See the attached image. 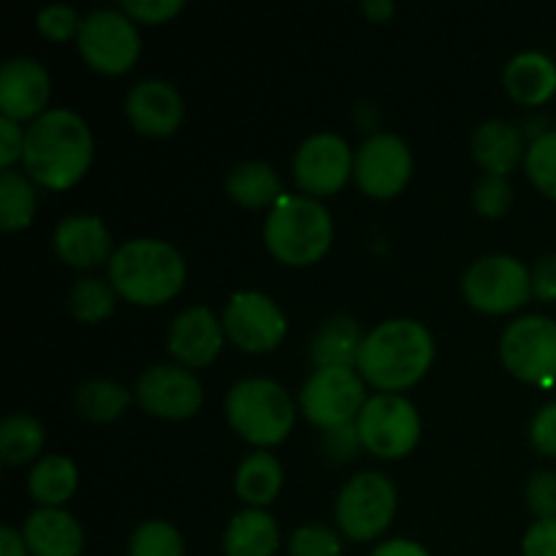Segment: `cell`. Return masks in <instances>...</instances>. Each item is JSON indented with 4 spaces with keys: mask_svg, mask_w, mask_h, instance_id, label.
<instances>
[{
    "mask_svg": "<svg viewBox=\"0 0 556 556\" xmlns=\"http://www.w3.org/2000/svg\"><path fill=\"white\" fill-rule=\"evenodd\" d=\"M92 130L74 109H47L25 128L22 166L49 190L79 182L92 163Z\"/></svg>",
    "mask_w": 556,
    "mask_h": 556,
    "instance_id": "6da1fadb",
    "label": "cell"
},
{
    "mask_svg": "<svg viewBox=\"0 0 556 556\" xmlns=\"http://www.w3.org/2000/svg\"><path fill=\"white\" fill-rule=\"evenodd\" d=\"M434 362V337L421 320L391 318L367 331L356 369L375 389L394 394L410 389Z\"/></svg>",
    "mask_w": 556,
    "mask_h": 556,
    "instance_id": "7a4b0ae2",
    "label": "cell"
},
{
    "mask_svg": "<svg viewBox=\"0 0 556 556\" xmlns=\"http://www.w3.org/2000/svg\"><path fill=\"white\" fill-rule=\"evenodd\" d=\"M188 277L182 253L166 239L136 237L114 248L109 258V282L114 291L139 307H157L177 296Z\"/></svg>",
    "mask_w": 556,
    "mask_h": 556,
    "instance_id": "3957f363",
    "label": "cell"
},
{
    "mask_svg": "<svg viewBox=\"0 0 556 556\" xmlns=\"http://www.w3.org/2000/svg\"><path fill=\"white\" fill-rule=\"evenodd\" d=\"M334 220L315 195H282L264 220V242L288 266H309L326 255Z\"/></svg>",
    "mask_w": 556,
    "mask_h": 556,
    "instance_id": "277c9868",
    "label": "cell"
},
{
    "mask_svg": "<svg viewBox=\"0 0 556 556\" xmlns=\"http://www.w3.org/2000/svg\"><path fill=\"white\" fill-rule=\"evenodd\" d=\"M226 416L233 432L258 448L282 443L296 421L286 386L271 378H244L226 394Z\"/></svg>",
    "mask_w": 556,
    "mask_h": 556,
    "instance_id": "5b68a950",
    "label": "cell"
},
{
    "mask_svg": "<svg viewBox=\"0 0 556 556\" xmlns=\"http://www.w3.org/2000/svg\"><path fill=\"white\" fill-rule=\"evenodd\" d=\"M396 516V486L378 470H364L348 478L334 503L337 527L356 543L375 541Z\"/></svg>",
    "mask_w": 556,
    "mask_h": 556,
    "instance_id": "8992f818",
    "label": "cell"
},
{
    "mask_svg": "<svg viewBox=\"0 0 556 556\" xmlns=\"http://www.w3.org/2000/svg\"><path fill=\"white\" fill-rule=\"evenodd\" d=\"M467 304L481 313H514L532 296V271L525 261L508 253H492L472 261L462 275Z\"/></svg>",
    "mask_w": 556,
    "mask_h": 556,
    "instance_id": "52a82bcc",
    "label": "cell"
},
{
    "mask_svg": "<svg viewBox=\"0 0 556 556\" xmlns=\"http://www.w3.org/2000/svg\"><path fill=\"white\" fill-rule=\"evenodd\" d=\"M76 47L90 68L112 76L125 74L141 54L139 25L123 9H96L81 16Z\"/></svg>",
    "mask_w": 556,
    "mask_h": 556,
    "instance_id": "ba28073f",
    "label": "cell"
},
{
    "mask_svg": "<svg viewBox=\"0 0 556 556\" xmlns=\"http://www.w3.org/2000/svg\"><path fill=\"white\" fill-rule=\"evenodd\" d=\"M356 427L364 451L380 459H402L421 440V416L416 405L402 394L380 391L369 396L364 410L358 413Z\"/></svg>",
    "mask_w": 556,
    "mask_h": 556,
    "instance_id": "9c48e42d",
    "label": "cell"
},
{
    "mask_svg": "<svg viewBox=\"0 0 556 556\" xmlns=\"http://www.w3.org/2000/svg\"><path fill=\"white\" fill-rule=\"evenodd\" d=\"M367 400L364 378L356 367H318L299 391L304 416L326 432L356 424Z\"/></svg>",
    "mask_w": 556,
    "mask_h": 556,
    "instance_id": "30bf717a",
    "label": "cell"
},
{
    "mask_svg": "<svg viewBox=\"0 0 556 556\" xmlns=\"http://www.w3.org/2000/svg\"><path fill=\"white\" fill-rule=\"evenodd\" d=\"M500 356L516 378L552 386L556 380V320L541 313L510 320L500 337Z\"/></svg>",
    "mask_w": 556,
    "mask_h": 556,
    "instance_id": "8fae6325",
    "label": "cell"
},
{
    "mask_svg": "<svg viewBox=\"0 0 556 556\" xmlns=\"http://www.w3.org/2000/svg\"><path fill=\"white\" fill-rule=\"evenodd\" d=\"M413 174V152L400 134L378 130L367 136L353 155V177L372 199H391Z\"/></svg>",
    "mask_w": 556,
    "mask_h": 556,
    "instance_id": "7c38bea8",
    "label": "cell"
},
{
    "mask_svg": "<svg viewBox=\"0 0 556 556\" xmlns=\"http://www.w3.org/2000/svg\"><path fill=\"white\" fill-rule=\"evenodd\" d=\"M226 337L248 353L275 351L288 331V318L280 304L261 291H239L223 309Z\"/></svg>",
    "mask_w": 556,
    "mask_h": 556,
    "instance_id": "4fadbf2b",
    "label": "cell"
},
{
    "mask_svg": "<svg viewBox=\"0 0 556 556\" xmlns=\"http://www.w3.org/2000/svg\"><path fill=\"white\" fill-rule=\"evenodd\" d=\"M353 155L345 136L334 130H315L293 155V179L309 195L337 193L353 174Z\"/></svg>",
    "mask_w": 556,
    "mask_h": 556,
    "instance_id": "5bb4252c",
    "label": "cell"
},
{
    "mask_svg": "<svg viewBox=\"0 0 556 556\" xmlns=\"http://www.w3.org/2000/svg\"><path fill=\"white\" fill-rule=\"evenodd\" d=\"M134 394L152 416L182 421L199 413L204 402V386L182 364H155L139 375Z\"/></svg>",
    "mask_w": 556,
    "mask_h": 556,
    "instance_id": "9a60e30c",
    "label": "cell"
},
{
    "mask_svg": "<svg viewBox=\"0 0 556 556\" xmlns=\"http://www.w3.org/2000/svg\"><path fill=\"white\" fill-rule=\"evenodd\" d=\"M52 79L36 58L16 54L0 68V114L16 119H36L47 112Z\"/></svg>",
    "mask_w": 556,
    "mask_h": 556,
    "instance_id": "2e32d148",
    "label": "cell"
},
{
    "mask_svg": "<svg viewBox=\"0 0 556 556\" xmlns=\"http://www.w3.org/2000/svg\"><path fill=\"white\" fill-rule=\"evenodd\" d=\"M223 318L206 304L185 307L168 326V351L182 367H206L223 351Z\"/></svg>",
    "mask_w": 556,
    "mask_h": 556,
    "instance_id": "e0dca14e",
    "label": "cell"
},
{
    "mask_svg": "<svg viewBox=\"0 0 556 556\" xmlns=\"http://www.w3.org/2000/svg\"><path fill=\"white\" fill-rule=\"evenodd\" d=\"M125 114L139 134L172 136L185 117V101L172 81L150 76L128 90Z\"/></svg>",
    "mask_w": 556,
    "mask_h": 556,
    "instance_id": "ac0fdd59",
    "label": "cell"
},
{
    "mask_svg": "<svg viewBox=\"0 0 556 556\" xmlns=\"http://www.w3.org/2000/svg\"><path fill=\"white\" fill-rule=\"evenodd\" d=\"M54 253L76 269H92L114 255L112 231L98 215H68L54 228Z\"/></svg>",
    "mask_w": 556,
    "mask_h": 556,
    "instance_id": "d6986e66",
    "label": "cell"
},
{
    "mask_svg": "<svg viewBox=\"0 0 556 556\" xmlns=\"http://www.w3.org/2000/svg\"><path fill=\"white\" fill-rule=\"evenodd\" d=\"M30 556H81L85 530L65 508H36L22 525Z\"/></svg>",
    "mask_w": 556,
    "mask_h": 556,
    "instance_id": "ffe728a7",
    "label": "cell"
},
{
    "mask_svg": "<svg viewBox=\"0 0 556 556\" xmlns=\"http://www.w3.org/2000/svg\"><path fill=\"white\" fill-rule=\"evenodd\" d=\"M503 85L510 98L525 106H541L556 92V63L546 52L525 49L514 54L503 71Z\"/></svg>",
    "mask_w": 556,
    "mask_h": 556,
    "instance_id": "44dd1931",
    "label": "cell"
},
{
    "mask_svg": "<svg viewBox=\"0 0 556 556\" xmlns=\"http://www.w3.org/2000/svg\"><path fill=\"white\" fill-rule=\"evenodd\" d=\"M470 150L478 166L486 168V174H500V177H508L527 155L525 136L508 119H486L478 125L472 130Z\"/></svg>",
    "mask_w": 556,
    "mask_h": 556,
    "instance_id": "7402d4cb",
    "label": "cell"
},
{
    "mask_svg": "<svg viewBox=\"0 0 556 556\" xmlns=\"http://www.w3.org/2000/svg\"><path fill=\"white\" fill-rule=\"evenodd\" d=\"M277 548H280V525L264 508L239 510L223 532L226 556H275Z\"/></svg>",
    "mask_w": 556,
    "mask_h": 556,
    "instance_id": "603a6c76",
    "label": "cell"
},
{
    "mask_svg": "<svg viewBox=\"0 0 556 556\" xmlns=\"http://www.w3.org/2000/svg\"><path fill=\"white\" fill-rule=\"evenodd\" d=\"M364 331L351 315H331L315 331L309 342V358L318 367H356Z\"/></svg>",
    "mask_w": 556,
    "mask_h": 556,
    "instance_id": "cb8c5ba5",
    "label": "cell"
},
{
    "mask_svg": "<svg viewBox=\"0 0 556 556\" xmlns=\"http://www.w3.org/2000/svg\"><path fill=\"white\" fill-rule=\"evenodd\" d=\"M226 190L237 204L248 210L275 206L282 199V179L277 168L266 161H239L226 177Z\"/></svg>",
    "mask_w": 556,
    "mask_h": 556,
    "instance_id": "d4e9b609",
    "label": "cell"
},
{
    "mask_svg": "<svg viewBox=\"0 0 556 556\" xmlns=\"http://www.w3.org/2000/svg\"><path fill=\"white\" fill-rule=\"evenodd\" d=\"M233 489L250 508H266L282 489V462L266 448L253 451L239 462Z\"/></svg>",
    "mask_w": 556,
    "mask_h": 556,
    "instance_id": "484cf974",
    "label": "cell"
},
{
    "mask_svg": "<svg viewBox=\"0 0 556 556\" xmlns=\"http://www.w3.org/2000/svg\"><path fill=\"white\" fill-rule=\"evenodd\" d=\"M79 486V470L63 454H49L33 465L27 489L41 508H63Z\"/></svg>",
    "mask_w": 556,
    "mask_h": 556,
    "instance_id": "4316f807",
    "label": "cell"
},
{
    "mask_svg": "<svg viewBox=\"0 0 556 556\" xmlns=\"http://www.w3.org/2000/svg\"><path fill=\"white\" fill-rule=\"evenodd\" d=\"M47 440V429L30 413H9L0 421V459L5 465H25L36 459Z\"/></svg>",
    "mask_w": 556,
    "mask_h": 556,
    "instance_id": "83f0119b",
    "label": "cell"
},
{
    "mask_svg": "<svg viewBox=\"0 0 556 556\" xmlns=\"http://www.w3.org/2000/svg\"><path fill=\"white\" fill-rule=\"evenodd\" d=\"M130 405V391L112 378H92L76 389V410L87 421H114Z\"/></svg>",
    "mask_w": 556,
    "mask_h": 556,
    "instance_id": "f1b7e54d",
    "label": "cell"
},
{
    "mask_svg": "<svg viewBox=\"0 0 556 556\" xmlns=\"http://www.w3.org/2000/svg\"><path fill=\"white\" fill-rule=\"evenodd\" d=\"M36 215V188L30 179L16 168L0 172V228L22 231Z\"/></svg>",
    "mask_w": 556,
    "mask_h": 556,
    "instance_id": "f546056e",
    "label": "cell"
},
{
    "mask_svg": "<svg viewBox=\"0 0 556 556\" xmlns=\"http://www.w3.org/2000/svg\"><path fill=\"white\" fill-rule=\"evenodd\" d=\"M114 286L103 277L85 275L71 286L68 291V309L76 320L85 324H98L114 313Z\"/></svg>",
    "mask_w": 556,
    "mask_h": 556,
    "instance_id": "4dcf8cb0",
    "label": "cell"
},
{
    "mask_svg": "<svg viewBox=\"0 0 556 556\" xmlns=\"http://www.w3.org/2000/svg\"><path fill=\"white\" fill-rule=\"evenodd\" d=\"M128 556H185V541L172 521H141V525L130 532Z\"/></svg>",
    "mask_w": 556,
    "mask_h": 556,
    "instance_id": "1f68e13d",
    "label": "cell"
},
{
    "mask_svg": "<svg viewBox=\"0 0 556 556\" xmlns=\"http://www.w3.org/2000/svg\"><path fill=\"white\" fill-rule=\"evenodd\" d=\"M525 168L535 188L556 201V128L543 130L527 147Z\"/></svg>",
    "mask_w": 556,
    "mask_h": 556,
    "instance_id": "d6a6232c",
    "label": "cell"
},
{
    "mask_svg": "<svg viewBox=\"0 0 556 556\" xmlns=\"http://www.w3.org/2000/svg\"><path fill=\"white\" fill-rule=\"evenodd\" d=\"M288 556H342V538L326 525H304L288 538Z\"/></svg>",
    "mask_w": 556,
    "mask_h": 556,
    "instance_id": "836d02e7",
    "label": "cell"
},
{
    "mask_svg": "<svg viewBox=\"0 0 556 556\" xmlns=\"http://www.w3.org/2000/svg\"><path fill=\"white\" fill-rule=\"evenodd\" d=\"M514 204V188H510L508 177H500V174H483L481 179L472 188V206H476L478 215L489 217V220H497Z\"/></svg>",
    "mask_w": 556,
    "mask_h": 556,
    "instance_id": "e575fe53",
    "label": "cell"
},
{
    "mask_svg": "<svg viewBox=\"0 0 556 556\" xmlns=\"http://www.w3.org/2000/svg\"><path fill=\"white\" fill-rule=\"evenodd\" d=\"M36 27L43 33V36L52 38V41H65V38L79 36L81 16L76 14L74 5L52 3V5H43V9L38 11Z\"/></svg>",
    "mask_w": 556,
    "mask_h": 556,
    "instance_id": "d590c367",
    "label": "cell"
},
{
    "mask_svg": "<svg viewBox=\"0 0 556 556\" xmlns=\"http://www.w3.org/2000/svg\"><path fill=\"white\" fill-rule=\"evenodd\" d=\"M527 505L538 519H556V472L541 470L527 483Z\"/></svg>",
    "mask_w": 556,
    "mask_h": 556,
    "instance_id": "8d00e7d4",
    "label": "cell"
},
{
    "mask_svg": "<svg viewBox=\"0 0 556 556\" xmlns=\"http://www.w3.org/2000/svg\"><path fill=\"white\" fill-rule=\"evenodd\" d=\"M119 9L136 22L161 25V22L174 20L185 9V0H123Z\"/></svg>",
    "mask_w": 556,
    "mask_h": 556,
    "instance_id": "74e56055",
    "label": "cell"
},
{
    "mask_svg": "<svg viewBox=\"0 0 556 556\" xmlns=\"http://www.w3.org/2000/svg\"><path fill=\"white\" fill-rule=\"evenodd\" d=\"M530 440L538 454L556 459V400L546 402L530 424Z\"/></svg>",
    "mask_w": 556,
    "mask_h": 556,
    "instance_id": "f35d334b",
    "label": "cell"
},
{
    "mask_svg": "<svg viewBox=\"0 0 556 556\" xmlns=\"http://www.w3.org/2000/svg\"><path fill=\"white\" fill-rule=\"evenodd\" d=\"M521 556H556V519H538L525 532Z\"/></svg>",
    "mask_w": 556,
    "mask_h": 556,
    "instance_id": "ab89813d",
    "label": "cell"
},
{
    "mask_svg": "<svg viewBox=\"0 0 556 556\" xmlns=\"http://www.w3.org/2000/svg\"><path fill=\"white\" fill-rule=\"evenodd\" d=\"M364 448L362 438H358L356 424H345V427H337L326 432V454L334 462L356 459L358 451Z\"/></svg>",
    "mask_w": 556,
    "mask_h": 556,
    "instance_id": "60d3db41",
    "label": "cell"
},
{
    "mask_svg": "<svg viewBox=\"0 0 556 556\" xmlns=\"http://www.w3.org/2000/svg\"><path fill=\"white\" fill-rule=\"evenodd\" d=\"M22 152H25V128L16 119L0 114V166L11 168L22 161Z\"/></svg>",
    "mask_w": 556,
    "mask_h": 556,
    "instance_id": "b9f144b4",
    "label": "cell"
},
{
    "mask_svg": "<svg viewBox=\"0 0 556 556\" xmlns=\"http://www.w3.org/2000/svg\"><path fill=\"white\" fill-rule=\"evenodd\" d=\"M532 296L541 302H556V253L541 255L532 264Z\"/></svg>",
    "mask_w": 556,
    "mask_h": 556,
    "instance_id": "7bdbcfd3",
    "label": "cell"
},
{
    "mask_svg": "<svg viewBox=\"0 0 556 556\" xmlns=\"http://www.w3.org/2000/svg\"><path fill=\"white\" fill-rule=\"evenodd\" d=\"M369 556H432L421 543L407 541V538H389V541L378 543L369 552Z\"/></svg>",
    "mask_w": 556,
    "mask_h": 556,
    "instance_id": "ee69618b",
    "label": "cell"
},
{
    "mask_svg": "<svg viewBox=\"0 0 556 556\" xmlns=\"http://www.w3.org/2000/svg\"><path fill=\"white\" fill-rule=\"evenodd\" d=\"M0 556H30L22 530H14L9 525L0 527Z\"/></svg>",
    "mask_w": 556,
    "mask_h": 556,
    "instance_id": "f6af8a7d",
    "label": "cell"
},
{
    "mask_svg": "<svg viewBox=\"0 0 556 556\" xmlns=\"http://www.w3.org/2000/svg\"><path fill=\"white\" fill-rule=\"evenodd\" d=\"M362 11L375 22H386L396 11V5L391 0H364Z\"/></svg>",
    "mask_w": 556,
    "mask_h": 556,
    "instance_id": "bcb514c9",
    "label": "cell"
}]
</instances>
